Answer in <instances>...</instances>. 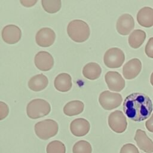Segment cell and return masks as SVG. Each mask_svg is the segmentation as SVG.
I'll use <instances>...</instances> for the list:
<instances>
[{"label":"cell","mask_w":153,"mask_h":153,"mask_svg":"<svg viewBox=\"0 0 153 153\" xmlns=\"http://www.w3.org/2000/svg\"><path fill=\"white\" fill-rule=\"evenodd\" d=\"M108 125L114 132L122 133L127 128V122L125 115L121 111H115L109 115Z\"/></svg>","instance_id":"cell-7"},{"label":"cell","mask_w":153,"mask_h":153,"mask_svg":"<svg viewBox=\"0 0 153 153\" xmlns=\"http://www.w3.org/2000/svg\"><path fill=\"white\" fill-rule=\"evenodd\" d=\"M56 34L53 30L49 27H43L39 30L35 36L36 44L42 47H48L53 44Z\"/></svg>","instance_id":"cell-8"},{"label":"cell","mask_w":153,"mask_h":153,"mask_svg":"<svg viewBox=\"0 0 153 153\" xmlns=\"http://www.w3.org/2000/svg\"><path fill=\"white\" fill-rule=\"evenodd\" d=\"M92 147L91 144L84 140L76 142L72 148L73 153H91Z\"/></svg>","instance_id":"cell-23"},{"label":"cell","mask_w":153,"mask_h":153,"mask_svg":"<svg viewBox=\"0 0 153 153\" xmlns=\"http://www.w3.org/2000/svg\"><path fill=\"white\" fill-rule=\"evenodd\" d=\"M102 73V69L100 65L94 62H90L84 66L82 69L84 76L90 80L97 79Z\"/></svg>","instance_id":"cell-19"},{"label":"cell","mask_w":153,"mask_h":153,"mask_svg":"<svg viewBox=\"0 0 153 153\" xmlns=\"http://www.w3.org/2000/svg\"><path fill=\"white\" fill-rule=\"evenodd\" d=\"M84 108L83 102L80 100H72L67 103L63 108L64 114L69 117L77 115L82 112Z\"/></svg>","instance_id":"cell-20"},{"label":"cell","mask_w":153,"mask_h":153,"mask_svg":"<svg viewBox=\"0 0 153 153\" xmlns=\"http://www.w3.org/2000/svg\"><path fill=\"white\" fill-rule=\"evenodd\" d=\"M137 21L143 27H152L153 26V9L148 7L141 8L137 14Z\"/></svg>","instance_id":"cell-16"},{"label":"cell","mask_w":153,"mask_h":153,"mask_svg":"<svg viewBox=\"0 0 153 153\" xmlns=\"http://www.w3.org/2000/svg\"><path fill=\"white\" fill-rule=\"evenodd\" d=\"M142 69V63L138 59H133L128 61L123 66V74L127 79L136 78Z\"/></svg>","instance_id":"cell-14"},{"label":"cell","mask_w":153,"mask_h":153,"mask_svg":"<svg viewBox=\"0 0 153 153\" xmlns=\"http://www.w3.org/2000/svg\"><path fill=\"white\" fill-rule=\"evenodd\" d=\"M146 38L145 32L140 29L134 30L128 37V44L131 48H138L140 47Z\"/></svg>","instance_id":"cell-21"},{"label":"cell","mask_w":153,"mask_h":153,"mask_svg":"<svg viewBox=\"0 0 153 153\" xmlns=\"http://www.w3.org/2000/svg\"><path fill=\"white\" fill-rule=\"evenodd\" d=\"M48 84L47 77L42 74L32 76L28 82L29 88L33 91H40L45 89Z\"/></svg>","instance_id":"cell-18"},{"label":"cell","mask_w":153,"mask_h":153,"mask_svg":"<svg viewBox=\"0 0 153 153\" xmlns=\"http://www.w3.org/2000/svg\"><path fill=\"white\" fill-rule=\"evenodd\" d=\"M123 101V97L119 93L104 91L100 93L99 102L105 110H112L118 107Z\"/></svg>","instance_id":"cell-6"},{"label":"cell","mask_w":153,"mask_h":153,"mask_svg":"<svg viewBox=\"0 0 153 153\" xmlns=\"http://www.w3.org/2000/svg\"><path fill=\"white\" fill-rule=\"evenodd\" d=\"M145 126L149 131L153 133V114H152L151 117L146 121Z\"/></svg>","instance_id":"cell-28"},{"label":"cell","mask_w":153,"mask_h":153,"mask_svg":"<svg viewBox=\"0 0 153 153\" xmlns=\"http://www.w3.org/2000/svg\"><path fill=\"white\" fill-rule=\"evenodd\" d=\"M145 51L149 57L153 59V37L150 38L148 41L145 46Z\"/></svg>","instance_id":"cell-27"},{"label":"cell","mask_w":153,"mask_h":153,"mask_svg":"<svg viewBox=\"0 0 153 153\" xmlns=\"http://www.w3.org/2000/svg\"><path fill=\"white\" fill-rule=\"evenodd\" d=\"M124 60V53L121 49L116 47L108 50L103 57L105 65L109 68H118L120 67Z\"/></svg>","instance_id":"cell-5"},{"label":"cell","mask_w":153,"mask_h":153,"mask_svg":"<svg viewBox=\"0 0 153 153\" xmlns=\"http://www.w3.org/2000/svg\"><path fill=\"white\" fill-rule=\"evenodd\" d=\"M34 62L36 67L40 71H48L53 67L54 59L48 52L41 51L35 55Z\"/></svg>","instance_id":"cell-11"},{"label":"cell","mask_w":153,"mask_h":153,"mask_svg":"<svg viewBox=\"0 0 153 153\" xmlns=\"http://www.w3.org/2000/svg\"><path fill=\"white\" fill-rule=\"evenodd\" d=\"M134 27V21L133 17L128 14L121 16L117 22V30L122 35H128Z\"/></svg>","instance_id":"cell-12"},{"label":"cell","mask_w":153,"mask_h":153,"mask_svg":"<svg viewBox=\"0 0 153 153\" xmlns=\"http://www.w3.org/2000/svg\"><path fill=\"white\" fill-rule=\"evenodd\" d=\"M134 139L140 149L146 153L153 152V141L148 137L145 131L137 129Z\"/></svg>","instance_id":"cell-15"},{"label":"cell","mask_w":153,"mask_h":153,"mask_svg":"<svg viewBox=\"0 0 153 153\" xmlns=\"http://www.w3.org/2000/svg\"><path fill=\"white\" fill-rule=\"evenodd\" d=\"M105 81L111 91H120L125 87V81L121 75L115 71H109L105 76Z\"/></svg>","instance_id":"cell-10"},{"label":"cell","mask_w":153,"mask_h":153,"mask_svg":"<svg viewBox=\"0 0 153 153\" xmlns=\"http://www.w3.org/2000/svg\"><path fill=\"white\" fill-rule=\"evenodd\" d=\"M89 122L82 118H76L70 124V130L73 135L76 137H82L86 135L90 131Z\"/></svg>","instance_id":"cell-13"},{"label":"cell","mask_w":153,"mask_h":153,"mask_svg":"<svg viewBox=\"0 0 153 153\" xmlns=\"http://www.w3.org/2000/svg\"><path fill=\"white\" fill-rule=\"evenodd\" d=\"M9 108L4 102L0 101V121L5 119L8 115Z\"/></svg>","instance_id":"cell-26"},{"label":"cell","mask_w":153,"mask_h":153,"mask_svg":"<svg viewBox=\"0 0 153 153\" xmlns=\"http://www.w3.org/2000/svg\"><path fill=\"white\" fill-rule=\"evenodd\" d=\"M67 33L72 41L76 42H83L88 39L90 30L88 24L84 21L74 20L69 23Z\"/></svg>","instance_id":"cell-2"},{"label":"cell","mask_w":153,"mask_h":153,"mask_svg":"<svg viewBox=\"0 0 153 153\" xmlns=\"http://www.w3.org/2000/svg\"><path fill=\"white\" fill-rule=\"evenodd\" d=\"M150 81L151 84L153 85V72L152 73L151 75V78H150Z\"/></svg>","instance_id":"cell-30"},{"label":"cell","mask_w":153,"mask_h":153,"mask_svg":"<svg viewBox=\"0 0 153 153\" xmlns=\"http://www.w3.org/2000/svg\"><path fill=\"white\" fill-rule=\"evenodd\" d=\"M120 153H139V151L134 145L126 143L122 146Z\"/></svg>","instance_id":"cell-25"},{"label":"cell","mask_w":153,"mask_h":153,"mask_svg":"<svg viewBox=\"0 0 153 153\" xmlns=\"http://www.w3.org/2000/svg\"><path fill=\"white\" fill-rule=\"evenodd\" d=\"M51 111L50 103L42 99L31 100L27 105L26 113L31 119H37L47 115Z\"/></svg>","instance_id":"cell-3"},{"label":"cell","mask_w":153,"mask_h":153,"mask_svg":"<svg viewBox=\"0 0 153 153\" xmlns=\"http://www.w3.org/2000/svg\"><path fill=\"white\" fill-rule=\"evenodd\" d=\"M54 85L56 89L60 92H67L72 87V78L69 74L62 73L55 78Z\"/></svg>","instance_id":"cell-17"},{"label":"cell","mask_w":153,"mask_h":153,"mask_svg":"<svg viewBox=\"0 0 153 153\" xmlns=\"http://www.w3.org/2000/svg\"><path fill=\"white\" fill-rule=\"evenodd\" d=\"M123 110L130 120L142 121L151 114L152 103L147 95L141 93H133L125 99Z\"/></svg>","instance_id":"cell-1"},{"label":"cell","mask_w":153,"mask_h":153,"mask_svg":"<svg viewBox=\"0 0 153 153\" xmlns=\"http://www.w3.org/2000/svg\"><path fill=\"white\" fill-rule=\"evenodd\" d=\"M2 38L8 44H14L18 42L22 37L20 29L14 25L5 26L2 30Z\"/></svg>","instance_id":"cell-9"},{"label":"cell","mask_w":153,"mask_h":153,"mask_svg":"<svg viewBox=\"0 0 153 153\" xmlns=\"http://www.w3.org/2000/svg\"><path fill=\"white\" fill-rule=\"evenodd\" d=\"M20 2L23 6L30 7L33 6L37 2V0H21Z\"/></svg>","instance_id":"cell-29"},{"label":"cell","mask_w":153,"mask_h":153,"mask_svg":"<svg viewBox=\"0 0 153 153\" xmlns=\"http://www.w3.org/2000/svg\"><path fill=\"white\" fill-rule=\"evenodd\" d=\"M34 130L36 136L42 140H47L56 136L59 130V126L56 121L47 119L36 123Z\"/></svg>","instance_id":"cell-4"},{"label":"cell","mask_w":153,"mask_h":153,"mask_svg":"<svg viewBox=\"0 0 153 153\" xmlns=\"http://www.w3.org/2000/svg\"><path fill=\"white\" fill-rule=\"evenodd\" d=\"M46 151L47 153H66V147L61 141L53 140L47 145Z\"/></svg>","instance_id":"cell-24"},{"label":"cell","mask_w":153,"mask_h":153,"mask_svg":"<svg viewBox=\"0 0 153 153\" xmlns=\"http://www.w3.org/2000/svg\"><path fill=\"white\" fill-rule=\"evenodd\" d=\"M41 4L44 10L51 14L58 12L62 5L60 0H42Z\"/></svg>","instance_id":"cell-22"}]
</instances>
